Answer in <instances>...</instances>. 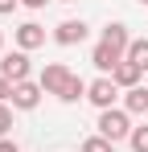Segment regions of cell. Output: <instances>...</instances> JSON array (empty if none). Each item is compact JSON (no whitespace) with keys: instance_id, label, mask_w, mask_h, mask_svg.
Segmentation results:
<instances>
[{"instance_id":"1","label":"cell","mask_w":148,"mask_h":152,"mask_svg":"<svg viewBox=\"0 0 148 152\" xmlns=\"http://www.w3.org/2000/svg\"><path fill=\"white\" fill-rule=\"evenodd\" d=\"M41 91L45 95H58L62 103H78V99H86V82L74 74L70 66H62V62H49L45 70H41Z\"/></svg>"},{"instance_id":"2","label":"cell","mask_w":148,"mask_h":152,"mask_svg":"<svg viewBox=\"0 0 148 152\" xmlns=\"http://www.w3.org/2000/svg\"><path fill=\"white\" fill-rule=\"evenodd\" d=\"M99 136L111 140V144H115V140H127V136H132L127 111H115V107H111V111H99Z\"/></svg>"},{"instance_id":"3","label":"cell","mask_w":148,"mask_h":152,"mask_svg":"<svg viewBox=\"0 0 148 152\" xmlns=\"http://www.w3.org/2000/svg\"><path fill=\"white\" fill-rule=\"evenodd\" d=\"M86 99L95 103L99 111H111L115 107V99H119V86H115V78H95V82H86Z\"/></svg>"},{"instance_id":"4","label":"cell","mask_w":148,"mask_h":152,"mask_svg":"<svg viewBox=\"0 0 148 152\" xmlns=\"http://www.w3.org/2000/svg\"><path fill=\"white\" fill-rule=\"evenodd\" d=\"M29 70H33V66H29V53L25 50H12V53L0 58V78H8L12 86H17V82H29Z\"/></svg>"},{"instance_id":"5","label":"cell","mask_w":148,"mask_h":152,"mask_svg":"<svg viewBox=\"0 0 148 152\" xmlns=\"http://www.w3.org/2000/svg\"><path fill=\"white\" fill-rule=\"evenodd\" d=\"M41 95H45L41 82H17V86H12V107H17V111H33V107L41 103Z\"/></svg>"},{"instance_id":"6","label":"cell","mask_w":148,"mask_h":152,"mask_svg":"<svg viewBox=\"0 0 148 152\" xmlns=\"http://www.w3.org/2000/svg\"><path fill=\"white\" fill-rule=\"evenodd\" d=\"M37 45H45V29L37 25V21H25L21 29H17V50H37Z\"/></svg>"},{"instance_id":"7","label":"cell","mask_w":148,"mask_h":152,"mask_svg":"<svg viewBox=\"0 0 148 152\" xmlns=\"http://www.w3.org/2000/svg\"><path fill=\"white\" fill-rule=\"evenodd\" d=\"M53 41H58V45H78V41H86V21H62V25L53 29Z\"/></svg>"},{"instance_id":"8","label":"cell","mask_w":148,"mask_h":152,"mask_svg":"<svg viewBox=\"0 0 148 152\" xmlns=\"http://www.w3.org/2000/svg\"><path fill=\"white\" fill-rule=\"evenodd\" d=\"M119 62H123V58L111 50V45H103V41H99V45H95V53H91V66H95L99 74H107V78L115 74V66H119Z\"/></svg>"},{"instance_id":"9","label":"cell","mask_w":148,"mask_h":152,"mask_svg":"<svg viewBox=\"0 0 148 152\" xmlns=\"http://www.w3.org/2000/svg\"><path fill=\"white\" fill-rule=\"evenodd\" d=\"M99 41H103V45H111L119 58H127V45H132V37H127V25H119V21L103 29V37H99Z\"/></svg>"},{"instance_id":"10","label":"cell","mask_w":148,"mask_h":152,"mask_svg":"<svg viewBox=\"0 0 148 152\" xmlns=\"http://www.w3.org/2000/svg\"><path fill=\"white\" fill-rule=\"evenodd\" d=\"M123 111H127V115H148V86L123 91Z\"/></svg>"},{"instance_id":"11","label":"cell","mask_w":148,"mask_h":152,"mask_svg":"<svg viewBox=\"0 0 148 152\" xmlns=\"http://www.w3.org/2000/svg\"><path fill=\"white\" fill-rule=\"evenodd\" d=\"M140 74H144V70H140V66H132V62H127V58H123L119 66H115V86H123V91H132V86H140Z\"/></svg>"},{"instance_id":"12","label":"cell","mask_w":148,"mask_h":152,"mask_svg":"<svg viewBox=\"0 0 148 152\" xmlns=\"http://www.w3.org/2000/svg\"><path fill=\"white\" fill-rule=\"evenodd\" d=\"M127 62H132V66H140V70H148V37H140V41H132V45H127Z\"/></svg>"},{"instance_id":"13","label":"cell","mask_w":148,"mask_h":152,"mask_svg":"<svg viewBox=\"0 0 148 152\" xmlns=\"http://www.w3.org/2000/svg\"><path fill=\"white\" fill-rule=\"evenodd\" d=\"M127 144H132V152H148V124L132 127V136H127Z\"/></svg>"},{"instance_id":"14","label":"cell","mask_w":148,"mask_h":152,"mask_svg":"<svg viewBox=\"0 0 148 152\" xmlns=\"http://www.w3.org/2000/svg\"><path fill=\"white\" fill-rule=\"evenodd\" d=\"M82 152H115V144L103 136H91V140H82Z\"/></svg>"},{"instance_id":"15","label":"cell","mask_w":148,"mask_h":152,"mask_svg":"<svg viewBox=\"0 0 148 152\" xmlns=\"http://www.w3.org/2000/svg\"><path fill=\"white\" fill-rule=\"evenodd\" d=\"M8 132H12V111L0 103V140H8Z\"/></svg>"},{"instance_id":"16","label":"cell","mask_w":148,"mask_h":152,"mask_svg":"<svg viewBox=\"0 0 148 152\" xmlns=\"http://www.w3.org/2000/svg\"><path fill=\"white\" fill-rule=\"evenodd\" d=\"M0 103H12V82L0 78Z\"/></svg>"},{"instance_id":"17","label":"cell","mask_w":148,"mask_h":152,"mask_svg":"<svg viewBox=\"0 0 148 152\" xmlns=\"http://www.w3.org/2000/svg\"><path fill=\"white\" fill-rule=\"evenodd\" d=\"M17 4H21V0H0V12H12Z\"/></svg>"},{"instance_id":"18","label":"cell","mask_w":148,"mask_h":152,"mask_svg":"<svg viewBox=\"0 0 148 152\" xmlns=\"http://www.w3.org/2000/svg\"><path fill=\"white\" fill-rule=\"evenodd\" d=\"M21 4H25V8H45L49 0H21Z\"/></svg>"},{"instance_id":"19","label":"cell","mask_w":148,"mask_h":152,"mask_svg":"<svg viewBox=\"0 0 148 152\" xmlns=\"http://www.w3.org/2000/svg\"><path fill=\"white\" fill-rule=\"evenodd\" d=\"M0 152H21V148H17L12 140H0Z\"/></svg>"},{"instance_id":"20","label":"cell","mask_w":148,"mask_h":152,"mask_svg":"<svg viewBox=\"0 0 148 152\" xmlns=\"http://www.w3.org/2000/svg\"><path fill=\"white\" fill-rule=\"evenodd\" d=\"M0 50H4V33H0Z\"/></svg>"},{"instance_id":"21","label":"cell","mask_w":148,"mask_h":152,"mask_svg":"<svg viewBox=\"0 0 148 152\" xmlns=\"http://www.w3.org/2000/svg\"><path fill=\"white\" fill-rule=\"evenodd\" d=\"M62 4H74V0H62Z\"/></svg>"},{"instance_id":"22","label":"cell","mask_w":148,"mask_h":152,"mask_svg":"<svg viewBox=\"0 0 148 152\" xmlns=\"http://www.w3.org/2000/svg\"><path fill=\"white\" fill-rule=\"evenodd\" d=\"M140 4H148V0H140Z\"/></svg>"}]
</instances>
